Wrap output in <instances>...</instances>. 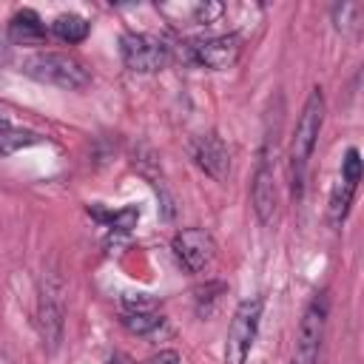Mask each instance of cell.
I'll return each instance as SVG.
<instances>
[{"instance_id":"cell-1","label":"cell","mask_w":364,"mask_h":364,"mask_svg":"<svg viewBox=\"0 0 364 364\" xmlns=\"http://www.w3.org/2000/svg\"><path fill=\"white\" fill-rule=\"evenodd\" d=\"M324 114H327V102H324V91L313 88L301 105V114L296 119L293 136H290V151H287V173H290V193L296 202H301L304 188H307V168H310V156L316 151L321 125H324Z\"/></svg>"},{"instance_id":"cell-2","label":"cell","mask_w":364,"mask_h":364,"mask_svg":"<svg viewBox=\"0 0 364 364\" xmlns=\"http://www.w3.org/2000/svg\"><path fill=\"white\" fill-rule=\"evenodd\" d=\"M20 68L31 80L65 91H82L91 82V71L85 68V63L65 51H34L20 63Z\"/></svg>"},{"instance_id":"cell-3","label":"cell","mask_w":364,"mask_h":364,"mask_svg":"<svg viewBox=\"0 0 364 364\" xmlns=\"http://www.w3.org/2000/svg\"><path fill=\"white\" fill-rule=\"evenodd\" d=\"M279 125H273V134H264L262 151H259V162L253 171V182H250V202H253V213L264 228L276 225L279 216V191H276V145H279Z\"/></svg>"},{"instance_id":"cell-4","label":"cell","mask_w":364,"mask_h":364,"mask_svg":"<svg viewBox=\"0 0 364 364\" xmlns=\"http://www.w3.org/2000/svg\"><path fill=\"white\" fill-rule=\"evenodd\" d=\"M262 313H264V296H253L236 304L230 324H228V336H225V364H245L253 341L259 336V324H262Z\"/></svg>"},{"instance_id":"cell-5","label":"cell","mask_w":364,"mask_h":364,"mask_svg":"<svg viewBox=\"0 0 364 364\" xmlns=\"http://www.w3.org/2000/svg\"><path fill=\"white\" fill-rule=\"evenodd\" d=\"M327 293H316L301 318H299V330H296V347H293V358L290 364H318L321 358V344H324V333H327Z\"/></svg>"},{"instance_id":"cell-6","label":"cell","mask_w":364,"mask_h":364,"mask_svg":"<svg viewBox=\"0 0 364 364\" xmlns=\"http://www.w3.org/2000/svg\"><path fill=\"white\" fill-rule=\"evenodd\" d=\"M119 57H122L128 71L154 74V71H162L171 63V46L156 34L125 31L119 37Z\"/></svg>"},{"instance_id":"cell-7","label":"cell","mask_w":364,"mask_h":364,"mask_svg":"<svg viewBox=\"0 0 364 364\" xmlns=\"http://www.w3.org/2000/svg\"><path fill=\"white\" fill-rule=\"evenodd\" d=\"M63 327H65V296H63V282L48 276L40 284V299H37V330L43 338L46 353H54L63 341Z\"/></svg>"},{"instance_id":"cell-8","label":"cell","mask_w":364,"mask_h":364,"mask_svg":"<svg viewBox=\"0 0 364 364\" xmlns=\"http://www.w3.org/2000/svg\"><path fill=\"white\" fill-rule=\"evenodd\" d=\"M185 54L193 65L225 71L233 68L242 57V37L239 34H213V37H196L185 43Z\"/></svg>"},{"instance_id":"cell-9","label":"cell","mask_w":364,"mask_h":364,"mask_svg":"<svg viewBox=\"0 0 364 364\" xmlns=\"http://www.w3.org/2000/svg\"><path fill=\"white\" fill-rule=\"evenodd\" d=\"M171 250L188 273H205L216 259V239L205 228H182L171 239Z\"/></svg>"},{"instance_id":"cell-10","label":"cell","mask_w":364,"mask_h":364,"mask_svg":"<svg viewBox=\"0 0 364 364\" xmlns=\"http://www.w3.org/2000/svg\"><path fill=\"white\" fill-rule=\"evenodd\" d=\"M358 182H361V154L358 148H347L344 159H341V171H338V179L330 191V202H327V219L330 225L338 230L350 213V205L355 199V191H358Z\"/></svg>"},{"instance_id":"cell-11","label":"cell","mask_w":364,"mask_h":364,"mask_svg":"<svg viewBox=\"0 0 364 364\" xmlns=\"http://www.w3.org/2000/svg\"><path fill=\"white\" fill-rule=\"evenodd\" d=\"M188 154L193 159V165L208 173L213 182H228L230 176V151L225 145V139L213 131L208 134H199L188 142Z\"/></svg>"},{"instance_id":"cell-12","label":"cell","mask_w":364,"mask_h":364,"mask_svg":"<svg viewBox=\"0 0 364 364\" xmlns=\"http://www.w3.org/2000/svg\"><path fill=\"white\" fill-rule=\"evenodd\" d=\"M6 40L17 46H43L48 40V28L34 9H17L9 20Z\"/></svg>"},{"instance_id":"cell-13","label":"cell","mask_w":364,"mask_h":364,"mask_svg":"<svg viewBox=\"0 0 364 364\" xmlns=\"http://www.w3.org/2000/svg\"><path fill=\"white\" fill-rule=\"evenodd\" d=\"M88 31H91V23H88L82 14H74V11L57 14V17L51 20V34H54L57 40L68 43V46L82 43V40L88 37Z\"/></svg>"},{"instance_id":"cell-14","label":"cell","mask_w":364,"mask_h":364,"mask_svg":"<svg viewBox=\"0 0 364 364\" xmlns=\"http://www.w3.org/2000/svg\"><path fill=\"white\" fill-rule=\"evenodd\" d=\"M88 213H91L102 228H111V230H119V233H128V230L136 228V222H139V210H136V208L108 210V208H102V205H88Z\"/></svg>"},{"instance_id":"cell-15","label":"cell","mask_w":364,"mask_h":364,"mask_svg":"<svg viewBox=\"0 0 364 364\" xmlns=\"http://www.w3.org/2000/svg\"><path fill=\"white\" fill-rule=\"evenodd\" d=\"M119 321H122V327H125L128 333L145 336V338L165 327V316L156 313V310H148V313H122Z\"/></svg>"},{"instance_id":"cell-16","label":"cell","mask_w":364,"mask_h":364,"mask_svg":"<svg viewBox=\"0 0 364 364\" xmlns=\"http://www.w3.org/2000/svg\"><path fill=\"white\" fill-rule=\"evenodd\" d=\"M37 142H43V136L40 134H34V131H6V134H0V156H11V154H17V151H23V148H28V145H37Z\"/></svg>"},{"instance_id":"cell-17","label":"cell","mask_w":364,"mask_h":364,"mask_svg":"<svg viewBox=\"0 0 364 364\" xmlns=\"http://www.w3.org/2000/svg\"><path fill=\"white\" fill-rule=\"evenodd\" d=\"M222 14H225V6L222 3H213V0H205V3H193L191 6V23H196V26H210Z\"/></svg>"},{"instance_id":"cell-18","label":"cell","mask_w":364,"mask_h":364,"mask_svg":"<svg viewBox=\"0 0 364 364\" xmlns=\"http://www.w3.org/2000/svg\"><path fill=\"white\" fill-rule=\"evenodd\" d=\"M358 14H361V6H358V3L333 6V23H336L338 31H353V28H358Z\"/></svg>"},{"instance_id":"cell-19","label":"cell","mask_w":364,"mask_h":364,"mask_svg":"<svg viewBox=\"0 0 364 364\" xmlns=\"http://www.w3.org/2000/svg\"><path fill=\"white\" fill-rule=\"evenodd\" d=\"M142 364H179V353L176 350H159V353L148 355Z\"/></svg>"},{"instance_id":"cell-20","label":"cell","mask_w":364,"mask_h":364,"mask_svg":"<svg viewBox=\"0 0 364 364\" xmlns=\"http://www.w3.org/2000/svg\"><path fill=\"white\" fill-rule=\"evenodd\" d=\"M6 131H11V122H9V117L0 111V134H6Z\"/></svg>"},{"instance_id":"cell-21","label":"cell","mask_w":364,"mask_h":364,"mask_svg":"<svg viewBox=\"0 0 364 364\" xmlns=\"http://www.w3.org/2000/svg\"><path fill=\"white\" fill-rule=\"evenodd\" d=\"M6 51H9V40H6L3 34H0V63L6 60Z\"/></svg>"},{"instance_id":"cell-22","label":"cell","mask_w":364,"mask_h":364,"mask_svg":"<svg viewBox=\"0 0 364 364\" xmlns=\"http://www.w3.org/2000/svg\"><path fill=\"white\" fill-rule=\"evenodd\" d=\"M0 364H14V361H11V358H9L6 353H0Z\"/></svg>"},{"instance_id":"cell-23","label":"cell","mask_w":364,"mask_h":364,"mask_svg":"<svg viewBox=\"0 0 364 364\" xmlns=\"http://www.w3.org/2000/svg\"><path fill=\"white\" fill-rule=\"evenodd\" d=\"M108 364H117V358H111V361H108Z\"/></svg>"}]
</instances>
